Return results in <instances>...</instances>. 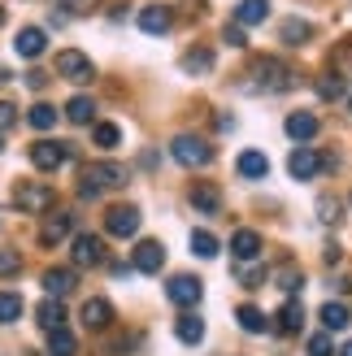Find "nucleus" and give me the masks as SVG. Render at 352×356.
<instances>
[{
	"instance_id": "f257e3e1",
	"label": "nucleus",
	"mask_w": 352,
	"mask_h": 356,
	"mask_svg": "<svg viewBox=\"0 0 352 356\" xmlns=\"http://www.w3.org/2000/svg\"><path fill=\"white\" fill-rule=\"evenodd\" d=\"M127 183H131V170L127 165L96 161V165H87L79 174V195H83V200H100V191H118V187H127Z\"/></svg>"
},
{
	"instance_id": "f03ea898",
	"label": "nucleus",
	"mask_w": 352,
	"mask_h": 356,
	"mask_svg": "<svg viewBox=\"0 0 352 356\" xmlns=\"http://www.w3.org/2000/svg\"><path fill=\"white\" fill-rule=\"evenodd\" d=\"M253 79L248 83V92H266V96H278V92H291L296 87V70L287 61H278V57H266L257 70H253Z\"/></svg>"
},
{
	"instance_id": "7ed1b4c3",
	"label": "nucleus",
	"mask_w": 352,
	"mask_h": 356,
	"mask_svg": "<svg viewBox=\"0 0 352 356\" xmlns=\"http://www.w3.org/2000/svg\"><path fill=\"white\" fill-rule=\"evenodd\" d=\"M170 152H174V161H179V165H187V170H200V165H209V161H214V148H209L200 135H174Z\"/></svg>"
},
{
	"instance_id": "20e7f679",
	"label": "nucleus",
	"mask_w": 352,
	"mask_h": 356,
	"mask_svg": "<svg viewBox=\"0 0 352 356\" xmlns=\"http://www.w3.org/2000/svg\"><path fill=\"white\" fill-rule=\"evenodd\" d=\"M57 74H61L65 83L83 87V83L96 79V65H92V57H83L79 48H65V52H57Z\"/></svg>"
},
{
	"instance_id": "39448f33",
	"label": "nucleus",
	"mask_w": 352,
	"mask_h": 356,
	"mask_svg": "<svg viewBox=\"0 0 352 356\" xmlns=\"http://www.w3.org/2000/svg\"><path fill=\"white\" fill-rule=\"evenodd\" d=\"M52 200H57V195H52L48 183H17V191H13V204L22 213H48Z\"/></svg>"
},
{
	"instance_id": "423d86ee",
	"label": "nucleus",
	"mask_w": 352,
	"mask_h": 356,
	"mask_svg": "<svg viewBox=\"0 0 352 356\" xmlns=\"http://www.w3.org/2000/svg\"><path fill=\"white\" fill-rule=\"evenodd\" d=\"M135 230H139V209H135V204H113L109 213H104V235L131 239Z\"/></svg>"
},
{
	"instance_id": "0eeeda50",
	"label": "nucleus",
	"mask_w": 352,
	"mask_h": 356,
	"mask_svg": "<svg viewBox=\"0 0 352 356\" xmlns=\"http://www.w3.org/2000/svg\"><path fill=\"white\" fill-rule=\"evenodd\" d=\"M65 161H70V144H52V139H40V144H31V165H35V170L52 174V170H61Z\"/></svg>"
},
{
	"instance_id": "6e6552de",
	"label": "nucleus",
	"mask_w": 352,
	"mask_h": 356,
	"mask_svg": "<svg viewBox=\"0 0 352 356\" xmlns=\"http://www.w3.org/2000/svg\"><path fill=\"white\" fill-rule=\"evenodd\" d=\"M70 252H74L79 270H96V265H104V239L100 235H74Z\"/></svg>"
},
{
	"instance_id": "1a4fd4ad",
	"label": "nucleus",
	"mask_w": 352,
	"mask_h": 356,
	"mask_svg": "<svg viewBox=\"0 0 352 356\" xmlns=\"http://www.w3.org/2000/svg\"><path fill=\"white\" fill-rule=\"evenodd\" d=\"M166 296H170L179 309H196V305H200V296H205V282H200V278H191V274H179V278H170Z\"/></svg>"
},
{
	"instance_id": "9d476101",
	"label": "nucleus",
	"mask_w": 352,
	"mask_h": 356,
	"mask_svg": "<svg viewBox=\"0 0 352 356\" xmlns=\"http://www.w3.org/2000/svg\"><path fill=\"white\" fill-rule=\"evenodd\" d=\"M83 326L87 330H109L113 326V305H109V300H104V296H96V300H87V305H83Z\"/></svg>"
},
{
	"instance_id": "9b49d317",
	"label": "nucleus",
	"mask_w": 352,
	"mask_h": 356,
	"mask_svg": "<svg viewBox=\"0 0 352 356\" xmlns=\"http://www.w3.org/2000/svg\"><path fill=\"white\" fill-rule=\"evenodd\" d=\"M70 230H74V218H70V213H48L44 226H40V243H44V248H52V243L70 239Z\"/></svg>"
},
{
	"instance_id": "f8f14e48",
	"label": "nucleus",
	"mask_w": 352,
	"mask_h": 356,
	"mask_svg": "<svg viewBox=\"0 0 352 356\" xmlns=\"http://www.w3.org/2000/svg\"><path fill=\"white\" fill-rule=\"evenodd\" d=\"M161 265H166V248L157 239H144L135 248V270L139 274H161Z\"/></svg>"
},
{
	"instance_id": "ddd939ff",
	"label": "nucleus",
	"mask_w": 352,
	"mask_h": 356,
	"mask_svg": "<svg viewBox=\"0 0 352 356\" xmlns=\"http://www.w3.org/2000/svg\"><path fill=\"white\" fill-rule=\"evenodd\" d=\"M74 287H79V270H65V265H61V270H44V291H48L52 300L70 296Z\"/></svg>"
},
{
	"instance_id": "4468645a",
	"label": "nucleus",
	"mask_w": 352,
	"mask_h": 356,
	"mask_svg": "<svg viewBox=\"0 0 352 356\" xmlns=\"http://www.w3.org/2000/svg\"><path fill=\"white\" fill-rule=\"evenodd\" d=\"M44 44H48V35H44L40 26H22V31H17V40H13V48H17V57H26V61H35V57H44Z\"/></svg>"
},
{
	"instance_id": "2eb2a0df",
	"label": "nucleus",
	"mask_w": 352,
	"mask_h": 356,
	"mask_svg": "<svg viewBox=\"0 0 352 356\" xmlns=\"http://www.w3.org/2000/svg\"><path fill=\"white\" fill-rule=\"evenodd\" d=\"M287 170H291V178H301V183H305V178H313V174L322 170V156L313 152V148H296L287 156Z\"/></svg>"
},
{
	"instance_id": "dca6fc26",
	"label": "nucleus",
	"mask_w": 352,
	"mask_h": 356,
	"mask_svg": "<svg viewBox=\"0 0 352 356\" xmlns=\"http://www.w3.org/2000/svg\"><path fill=\"white\" fill-rule=\"evenodd\" d=\"M139 26H144L148 35H166L174 26V13L166 5H144V9H139Z\"/></svg>"
},
{
	"instance_id": "f3484780",
	"label": "nucleus",
	"mask_w": 352,
	"mask_h": 356,
	"mask_svg": "<svg viewBox=\"0 0 352 356\" xmlns=\"http://www.w3.org/2000/svg\"><path fill=\"white\" fill-rule=\"evenodd\" d=\"M191 209L205 213V218H214V213L222 209V191L214 183H196V187H191Z\"/></svg>"
},
{
	"instance_id": "a211bd4d",
	"label": "nucleus",
	"mask_w": 352,
	"mask_h": 356,
	"mask_svg": "<svg viewBox=\"0 0 352 356\" xmlns=\"http://www.w3.org/2000/svg\"><path fill=\"white\" fill-rule=\"evenodd\" d=\"M270 17V0H239L235 5V26H261Z\"/></svg>"
},
{
	"instance_id": "6ab92c4d",
	"label": "nucleus",
	"mask_w": 352,
	"mask_h": 356,
	"mask_svg": "<svg viewBox=\"0 0 352 356\" xmlns=\"http://www.w3.org/2000/svg\"><path fill=\"white\" fill-rule=\"evenodd\" d=\"M231 252H235V261H257L261 257V235H257V230H235V235H231Z\"/></svg>"
},
{
	"instance_id": "aec40b11",
	"label": "nucleus",
	"mask_w": 352,
	"mask_h": 356,
	"mask_svg": "<svg viewBox=\"0 0 352 356\" xmlns=\"http://www.w3.org/2000/svg\"><path fill=\"white\" fill-rule=\"evenodd\" d=\"M318 127H322V122L313 118V113H291V118L283 122V131L296 139V144H305V139H313V135H318Z\"/></svg>"
},
{
	"instance_id": "412c9836",
	"label": "nucleus",
	"mask_w": 352,
	"mask_h": 356,
	"mask_svg": "<svg viewBox=\"0 0 352 356\" xmlns=\"http://www.w3.org/2000/svg\"><path fill=\"white\" fill-rule=\"evenodd\" d=\"M174 334H179L187 348H196V343H205V322H200L196 313H183L179 322H174Z\"/></svg>"
},
{
	"instance_id": "4be33fe9",
	"label": "nucleus",
	"mask_w": 352,
	"mask_h": 356,
	"mask_svg": "<svg viewBox=\"0 0 352 356\" xmlns=\"http://www.w3.org/2000/svg\"><path fill=\"white\" fill-rule=\"evenodd\" d=\"M243 178H266L270 174V156L266 152H257V148H248V152H243L239 156V165H235Z\"/></svg>"
},
{
	"instance_id": "5701e85b",
	"label": "nucleus",
	"mask_w": 352,
	"mask_h": 356,
	"mask_svg": "<svg viewBox=\"0 0 352 356\" xmlns=\"http://www.w3.org/2000/svg\"><path fill=\"white\" fill-rule=\"evenodd\" d=\"M301 326H305V305H301V300H287V305L278 309V330H283V334H296Z\"/></svg>"
},
{
	"instance_id": "b1692460",
	"label": "nucleus",
	"mask_w": 352,
	"mask_h": 356,
	"mask_svg": "<svg viewBox=\"0 0 352 356\" xmlns=\"http://www.w3.org/2000/svg\"><path fill=\"white\" fill-rule=\"evenodd\" d=\"M35 317H40V326L44 330H57V326H65V309H61V300H40V309H35Z\"/></svg>"
},
{
	"instance_id": "393cba45",
	"label": "nucleus",
	"mask_w": 352,
	"mask_h": 356,
	"mask_svg": "<svg viewBox=\"0 0 352 356\" xmlns=\"http://www.w3.org/2000/svg\"><path fill=\"white\" fill-rule=\"evenodd\" d=\"M235 317H239V326L248 330V334H266V330H270V317L261 313L257 305H239V313H235Z\"/></svg>"
},
{
	"instance_id": "a878e982",
	"label": "nucleus",
	"mask_w": 352,
	"mask_h": 356,
	"mask_svg": "<svg viewBox=\"0 0 352 356\" xmlns=\"http://www.w3.org/2000/svg\"><path fill=\"white\" fill-rule=\"evenodd\" d=\"M183 74H209L214 70V52L209 48H191V52H183Z\"/></svg>"
},
{
	"instance_id": "bb28decb",
	"label": "nucleus",
	"mask_w": 352,
	"mask_h": 356,
	"mask_svg": "<svg viewBox=\"0 0 352 356\" xmlns=\"http://www.w3.org/2000/svg\"><path fill=\"white\" fill-rule=\"evenodd\" d=\"M322 326L326 330H344L348 322H352V313H348V305H335V300H326V305H322Z\"/></svg>"
},
{
	"instance_id": "cd10ccee",
	"label": "nucleus",
	"mask_w": 352,
	"mask_h": 356,
	"mask_svg": "<svg viewBox=\"0 0 352 356\" xmlns=\"http://www.w3.org/2000/svg\"><path fill=\"white\" fill-rule=\"evenodd\" d=\"M74 348H79V339H74L65 326L48 330V352H52V356H74Z\"/></svg>"
},
{
	"instance_id": "c85d7f7f",
	"label": "nucleus",
	"mask_w": 352,
	"mask_h": 356,
	"mask_svg": "<svg viewBox=\"0 0 352 356\" xmlns=\"http://www.w3.org/2000/svg\"><path fill=\"white\" fill-rule=\"evenodd\" d=\"M26 122H31L35 131H52V127H57V109H52L48 100H40V104H31V113H26Z\"/></svg>"
},
{
	"instance_id": "c756f323",
	"label": "nucleus",
	"mask_w": 352,
	"mask_h": 356,
	"mask_svg": "<svg viewBox=\"0 0 352 356\" xmlns=\"http://www.w3.org/2000/svg\"><path fill=\"white\" fill-rule=\"evenodd\" d=\"M92 113H96V104L87 100V96H74V100L65 104V118L74 122V127H87V122H92Z\"/></svg>"
},
{
	"instance_id": "7c9ffc66",
	"label": "nucleus",
	"mask_w": 352,
	"mask_h": 356,
	"mask_svg": "<svg viewBox=\"0 0 352 356\" xmlns=\"http://www.w3.org/2000/svg\"><path fill=\"white\" fill-rule=\"evenodd\" d=\"M22 317V296L17 291H0V326H9Z\"/></svg>"
},
{
	"instance_id": "2f4dec72",
	"label": "nucleus",
	"mask_w": 352,
	"mask_h": 356,
	"mask_svg": "<svg viewBox=\"0 0 352 356\" xmlns=\"http://www.w3.org/2000/svg\"><path fill=\"white\" fill-rule=\"evenodd\" d=\"M309 35H313V26H309V22H301V17L283 22V44H287V48H301V44L309 40Z\"/></svg>"
},
{
	"instance_id": "473e14b6",
	"label": "nucleus",
	"mask_w": 352,
	"mask_h": 356,
	"mask_svg": "<svg viewBox=\"0 0 352 356\" xmlns=\"http://www.w3.org/2000/svg\"><path fill=\"white\" fill-rule=\"evenodd\" d=\"M191 252H196V257H218V239L214 235H209V230H191Z\"/></svg>"
},
{
	"instance_id": "72a5a7b5",
	"label": "nucleus",
	"mask_w": 352,
	"mask_h": 356,
	"mask_svg": "<svg viewBox=\"0 0 352 356\" xmlns=\"http://www.w3.org/2000/svg\"><path fill=\"white\" fill-rule=\"evenodd\" d=\"M92 139H96V148H118V139H122V131L113 127V122H96V131H92Z\"/></svg>"
},
{
	"instance_id": "f704fd0d",
	"label": "nucleus",
	"mask_w": 352,
	"mask_h": 356,
	"mask_svg": "<svg viewBox=\"0 0 352 356\" xmlns=\"http://www.w3.org/2000/svg\"><path fill=\"white\" fill-rule=\"evenodd\" d=\"M339 213H344V204L335 200V195H322V200H318V218H322L326 226H335V222H339Z\"/></svg>"
},
{
	"instance_id": "c9c22d12",
	"label": "nucleus",
	"mask_w": 352,
	"mask_h": 356,
	"mask_svg": "<svg viewBox=\"0 0 352 356\" xmlns=\"http://www.w3.org/2000/svg\"><path fill=\"white\" fill-rule=\"evenodd\" d=\"M278 287H283V291H301L305 287V274L296 270V265H283V270H278Z\"/></svg>"
},
{
	"instance_id": "e433bc0d",
	"label": "nucleus",
	"mask_w": 352,
	"mask_h": 356,
	"mask_svg": "<svg viewBox=\"0 0 352 356\" xmlns=\"http://www.w3.org/2000/svg\"><path fill=\"white\" fill-rule=\"evenodd\" d=\"M13 274H22V257L9 252V248H0V278H13Z\"/></svg>"
},
{
	"instance_id": "4c0bfd02",
	"label": "nucleus",
	"mask_w": 352,
	"mask_h": 356,
	"mask_svg": "<svg viewBox=\"0 0 352 356\" xmlns=\"http://www.w3.org/2000/svg\"><path fill=\"white\" fill-rule=\"evenodd\" d=\"M318 96H322V100H335V96H344V79H339V74H326V79L318 83Z\"/></svg>"
},
{
	"instance_id": "58836bf2",
	"label": "nucleus",
	"mask_w": 352,
	"mask_h": 356,
	"mask_svg": "<svg viewBox=\"0 0 352 356\" xmlns=\"http://www.w3.org/2000/svg\"><path fill=\"white\" fill-rule=\"evenodd\" d=\"M57 9H65V13H74V17H83V13H92L96 9V0H52Z\"/></svg>"
},
{
	"instance_id": "ea45409f",
	"label": "nucleus",
	"mask_w": 352,
	"mask_h": 356,
	"mask_svg": "<svg viewBox=\"0 0 352 356\" xmlns=\"http://www.w3.org/2000/svg\"><path fill=\"white\" fill-rule=\"evenodd\" d=\"M330 352H335L330 334H313V339H309V356H330Z\"/></svg>"
},
{
	"instance_id": "a19ab883",
	"label": "nucleus",
	"mask_w": 352,
	"mask_h": 356,
	"mask_svg": "<svg viewBox=\"0 0 352 356\" xmlns=\"http://www.w3.org/2000/svg\"><path fill=\"white\" fill-rule=\"evenodd\" d=\"M13 122H17V109L9 100H0V131H13Z\"/></svg>"
},
{
	"instance_id": "79ce46f5",
	"label": "nucleus",
	"mask_w": 352,
	"mask_h": 356,
	"mask_svg": "<svg viewBox=\"0 0 352 356\" xmlns=\"http://www.w3.org/2000/svg\"><path fill=\"white\" fill-rule=\"evenodd\" d=\"M222 40L231 44V48H243V44H248V40H243V26H226V31H222Z\"/></svg>"
},
{
	"instance_id": "37998d69",
	"label": "nucleus",
	"mask_w": 352,
	"mask_h": 356,
	"mask_svg": "<svg viewBox=\"0 0 352 356\" xmlns=\"http://www.w3.org/2000/svg\"><path fill=\"white\" fill-rule=\"evenodd\" d=\"M339 356H352V343H344V352H339Z\"/></svg>"
},
{
	"instance_id": "c03bdc74",
	"label": "nucleus",
	"mask_w": 352,
	"mask_h": 356,
	"mask_svg": "<svg viewBox=\"0 0 352 356\" xmlns=\"http://www.w3.org/2000/svg\"><path fill=\"white\" fill-rule=\"evenodd\" d=\"M0 26H5V9H0Z\"/></svg>"
},
{
	"instance_id": "a18cd8bd",
	"label": "nucleus",
	"mask_w": 352,
	"mask_h": 356,
	"mask_svg": "<svg viewBox=\"0 0 352 356\" xmlns=\"http://www.w3.org/2000/svg\"><path fill=\"white\" fill-rule=\"evenodd\" d=\"M0 148H5V139H0Z\"/></svg>"
}]
</instances>
